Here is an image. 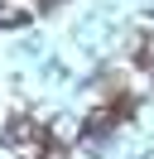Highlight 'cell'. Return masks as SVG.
Here are the masks:
<instances>
[{"mask_svg":"<svg viewBox=\"0 0 154 159\" xmlns=\"http://www.w3.org/2000/svg\"><path fill=\"white\" fill-rule=\"evenodd\" d=\"M38 159H67V154H63V149H58V145H48V149H43V154H38Z\"/></svg>","mask_w":154,"mask_h":159,"instance_id":"obj_3","label":"cell"},{"mask_svg":"<svg viewBox=\"0 0 154 159\" xmlns=\"http://www.w3.org/2000/svg\"><path fill=\"white\" fill-rule=\"evenodd\" d=\"M130 53H135V63H140V68L154 72V20H140V24H135V43H130Z\"/></svg>","mask_w":154,"mask_h":159,"instance_id":"obj_1","label":"cell"},{"mask_svg":"<svg viewBox=\"0 0 154 159\" xmlns=\"http://www.w3.org/2000/svg\"><path fill=\"white\" fill-rule=\"evenodd\" d=\"M24 20H29V10H10V5L0 10V24H5V29H15V24H24Z\"/></svg>","mask_w":154,"mask_h":159,"instance_id":"obj_2","label":"cell"}]
</instances>
